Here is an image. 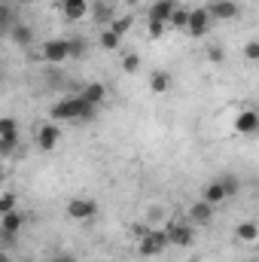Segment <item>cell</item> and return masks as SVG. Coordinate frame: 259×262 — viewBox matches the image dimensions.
Segmentation results:
<instances>
[{
  "mask_svg": "<svg viewBox=\"0 0 259 262\" xmlns=\"http://www.w3.org/2000/svg\"><path fill=\"white\" fill-rule=\"evenodd\" d=\"M92 15H95V21H98V25H107V28H110V21L116 18V15H113V6H110V3H104V0H101V3H95V12H92Z\"/></svg>",
  "mask_w": 259,
  "mask_h": 262,
  "instance_id": "44dd1931",
  "label": "cell"
},
{
  "mask_svg": "<svg viewBox=\"0 0 259 262\" xmlns=\"http://www.w3.org/2000/svg\"><path fill=\"white\" fill-rule=\"evenodd\" d=\"M15 210V192H3L0 195V213H9Z\"/></svg>",
  "mask_w": 259,
  "mask_h": 262,
  "instance_id": "f1b7e54d",
  "label": "cell"
},
{
  "mask_svg": "<svg viewBox=\"0 0 259 262\" xmlns=\"http://www.w3.org/2000/svg\"><path fill=\"white\" fill-rule=\"evenodd\" d=\"M85 55V40L82 37H73L70 40V58H82Z\"/></svg>",
  "mask_w": 259,
  "mask_h": 262,
  "instance_id": "4316f807",
  "label": "cell"
},
{
  "mask_svg": "<svg viewBox=\"0 0 259 262\" xmlns=\"http://www.w3.org/2000/svg\"><path fill=\"white\" fill-rule=\"evenodd\" d=\"M189 12H192V9L177 6L174 15H171V31H186V28H189Z\"/></svg>",
  "mask_w": 259,
  "mask_h": 262,
  "instance_id": "7402d4cb",
  "label": "cell"
},
{
  "mask_svg": "<svg viewBox=\"0 0 259 262\" xmlns=\"http://www.w3.org/2000/svg\"><path fill=\"white\" fill-rule=\"evenodd\" d=\"M98 43H101V49H107V52H116V49L122 46V37H119V34H113L110 28H104V31H101V37H98Z\"/></svg>",
  "mask_w": 259,
  "mask_h": 262,
  "instance_id": "d6986e66",
  "label": "cell"
},
{
  "mask_svg": "<svg viewBox=\"0 0 259 262\" xmlns=\"http://www.w3.org/2000/svg\"><path fill=\"white\" fill-rule=\"evenodd\" d=\"M244 58H247V61H253V64H259V43H256V40L244 46Z\"/></svg>",
  "mask_w": 259,
  "mask_h": 262,
  "instance_id": "f546056e",
  "label": "cell"
},
{
  "mask_svg": "<svg viewBox=\"0 0 259 262\" xmlns=\"http://www.w3.org/2000/svg\"><path fill=\"white\" fill-rule=\"evenodd\" d=\"M213 210H217V207H213V204H207L204 198H201V201H195L192 207H189V220L195 223V229H198V226H207V223L213 220Z\"/></svg>",
  "mask_w": 259,
  "mask_h": 262,
  "instance_id": "5bb4252c",
  "label": "cell"
},
{
  "mask_svg": "<svg viewBox=\"0 0 259 262\" xmlns=\"http://www.w3.org/2000/svg\"><path fill=\"white\" fill-rule=\"evenodd\" d=\"M235 131H238V134H259V113L256 110L244 107V110L238 113V119H235Z\"/></svg>",
  "mask_w": 259,
  "mask_h": 262,
  "instance_id": "7c38bea8",
  "label": "cell"
},
{
  "mask_svg": "<svg viewBox=\"0 0 259 262\" xmlns=\"http://www.w3.org/2000/svg\"><path fill=\"white\" fill-rule=\"evenodd\" d=\"M58 140H61L58 125H40V128H37V146H40L43 152H52V149L58 146Z\"/></svg>",
  "mask_w": 259,
  "mask_h": 262,
  "instance_id": "8fae6325",
  "label": "cell"
},
{
  "mask_svg": "<svg viewBox=\"0 0 259 262\" xmlns=\"http://www.w3.org/2000/svg\"><path fill=\"white\" fill-rule=\"evenodd\" d=\"M67 216L70 220H95L98 216V201H92V198H70L67 201Z\"/></svg>",
  "mask_w": 259,
  "mask_h": 262,
  "instance_id": "8992f818",
  "label": "cell"
},
{
  "mask_svg": "<svg viewBox=\"0 0 259 262\" xmlns=\"http://www.w3.org/2000/svg\"><path fill=\"white\" fill-rule=\"evenodd\" d=\"M0 262H12V259H9V253H3V256H0Z\"/></svg>",
  "mask_w": 259,
  "mask_h": 262,
  "instance_id": "1f68e13d",
  "label": "cell"
},
{
  "mask_svg": "<svg viewBox=\"0 0 259 262\" xmlns=\"http://www.w3.org/2000/svg\"><path fill=\"white\" fill-rule=\"evenodd\" d=\"M61 12H64V18L76 21L89 12V0H61Z\"/></svg>",
  "mask_w": 259,
  "mask_h": 262,
  "instance_id": "e0dca14e",
  "label": "cell"
},
{
  "mask_svg": "<svg viewBox=\"0 0 259 262\" xmlns=\"http://www.w3.org/2000/svg\"><path fill=\"white\" fill-rule=\"evenodd\" d=\"M43 58L49 64H61L70 58V40H46L43 43Z\"/></svg>",
  "mask_w": 259,
  "mask_h": 262,
  "instance_id": "ba28073f",
  "label": "cell"
},
{
  "mask_svg": "<svg viewBox=\"0 0 259 262\" xmlns=\"http://www.w3.org/2000/svg\"><path fill=\"white\" fill-rule=\"evenodd\" d=\"M186 262H201V259H195V256H192V259H186Z\"/></svg>",
  "mask_w": 259,
  "mask_h": 262,
  "instance_id": "836d02e7",
  "label": "cell"
},
{
  "mask_svg": "<svg viewBox=\"0 0 259 262\" xmlns=\"http://www.w3.org/2000/svg\"><path fill=\"white\" fill-rule=\"evenodd\" d=\"M174 9H177L174 0H153V3L146 6V18H156V21H168V25H171Z\"/></svg>",
  "mask_w": 259,
  "mask_h": 262,
  "instance_id": "30bf717a",
  "label": "cell"
},
{
  "mask_svg": "<svg viewBox=\"0 0 259 262\" xmlns=\"http://www.w3.org/2000/svg\"><path fill=\"white\" fill-rule=\"evenodd\" d=\"M21 226H25V213H18V210L0 213V235H3V244L6 247L15 241V235L21 232Z\"/></svg>",
  "mask_w": 259,
  "mask_h": 262,
  "instance_id": "277c9868",
  "label": "cell"
},
{
  "mask_svg": "<svg viewBox=\"0 0 259 262\" xmlns=\"http://www.w3.org/2000/svg\"><path fill=\"white\" fill-rule=\"evenodd\" d=\"M207 61L223 64V61H226V49H223V46H207Z\"/></svg>",
  "mask_w": 259,
  "mask_h": 262,
  "instance_id": "83f0119b",
  "label": "cell"
},
{
  "mask_svg": "<svg viewBox=\"0 0 259 262\" xmlns=\"http://www.w3.org/2000/svg\"><path fill=\"white\" fill-rule=\"evenodd\" d=\"M52 262H76V256H73V253H55Z\"/></svg>",
  "mask_w": 259,
  "mask_h": 262,
  "instance_id": "4dcf8cb0",
  "label": "cell"
},
{
  "mask_svg": "<svg viewBox=\"0 0 259 262\" xmlns=\"http://www.w3.org/2000/svg\"><path fill=\"white\" fill-rule=\"evenodd\" d=\"M253 262H259V256H256V259H253Z\"/></svg>",
  "mask_w": 259,
  "mask_h": 262,
  "instance_id": "e575fe53",
  "label": "cell"
},
{
  "mask_svg": "<svg viewBox=\"0 0 259 262\" xmlns=\"http://www.w3.org/2000/svg\"><path fill=\"white\" fill-rule=\"evenodd\" d=\"M171 73L168 70H153L149 73V92L153 95H165V92H171Z\"/></svg>",
  "mask_w": 259,
  "mask_h": 262,
  "instance_id": "2e32d148",
  "label": "cell"
},
{
  "mask_svg": "<svg viewBox=\"0 0 259 262\" xmlns=\"http://www.w3.org/2000/svg\"><path fill=\"white\" fill-rule=\"evenodd\" d=\"M220 180H223V186H226V192H229V198H232V195H238L241 183H238V177H235V174H223Z\"/></svg>",
  "mask_w": 259,
  "mask_h": 262,
  "instance_id": "484cf974",
  "label": "cell"
},
{
  "mask_svg": "<svg viewBox=\"0 0 259 262\" xmlns=\"http://www.w3.org/2000/svg\"><path fill=\"white\" fill-rule=\"evenodd\" d=\"M207 9H210V15L220 18V21H232V18H238V12H241V6H238L235 0H210Z\"/></svg>",
  "mask_w": 259,
  "mask_h": 262,
  "instance_id": "9c48e42d",
  "label": "cell"
},
{
  "mask_svg": "<svg viewBox=\"0 0 259 262\" xmlns=\"http://www.w3.org/2000/svg\"><path fill=\"white\" fill-rule=\"evenodd\" d=\"M79 95H82L92 107H101V104L107 101V85H104V82H85V85L79 89Z\"/></svg>",
  "mask_w": 259,
  "mask_h": 262,
  "instance_id": "4fadbf2b",
  "label": "cell"
},
{
  "mask_svg": "<svg viewBox=\"0 0 259 262\" xmlns=\"http://www.w3.org/2000/svg\"><path fill=\"white\" fill-rule=\"evenodd\" d=\"M9 40H12V43H18V46H31V40H34L31 25H15V28L9 31Z\"/></svg>",
  "mask_w": 259,
  "mask_h": 262,
  "instance_id": "ac0fdd59",
  "label": "cell"
},
{
  "mask_svg": "<svg viewBox=\"0 0 259 262\" xmlns=\"http://www.w3.org/2000/svg\"><path fill=\"white\" fill-rule=\"evenodd\" d=\"M168 238H171V247H189L195 241V223L192 220H171L165 226Z\"/></svg>",
  "mask_w": 259,
  "mask_h": 262,
  "instance_id": "3957f363",
  "label": "cell"
},
{
  "mask_svg": "<svg viewBox=\"0 0 259 262\" xmlns=\"http://www.w3.org/2000/svg\"><path fill=\"white\" fill-rule=\"evenodd\" d=\"M131 25H134V18H131V15H122V18L116 15V18L110 21V31H113V34H119V37H125V34L131 31Z\"/></svg>",
  "mask_w": 259,
  "mask_h": 262,
  "instance_id": "603a6c76",
  "label": "cell"
},
{
  "mask_svg": "<svg viewBox=\"0 0 259 262\" xmlns=\"http://www.w3.org/2000/svg\"><path fill=\"white\" fill-rule=\"evenodd\" d=\"M137 70H140V55L137 52L122 55V73H137Z\"/></svg>",
  "mask_w": 259,
  "mask_h": 262,
  "instance_id": "d4e9b609",
  "label": "cell"
},
{
  "mask_svg": "<svg viewBox=\"0 0 259 262\" xmlns=\"http://www.w3.org/2000/svg\"><path fill=\"white\" fill-rule=\"evenodd\" d=\"M210 21H213V15H210L207 6L192 9V12H189V28H186V34H189V37H204V34L210 31Z\"/></svg>",
  "mask_w": 259,
  "mask_h": 262,
  "instance_id": "52a82bcc",
  "label": "cell"
},
{
  "mask_svg": "<svg viewBox=\"0 0 259 262\" xmlns=\"http://www.w3.org/2000/svg\"><path fill=\"white\" fill-rule=\"evenodd\" d=\"M235 235H238V241H256L259 238V223H253V220L241 223V226L235 229Z\"/></svg>",
  "mask_w": 259,
  "mask_h": 262,
  "instance_id": "ffe728a7",
  "label": "cell"
},
{
  "mask_svg": "<svg viewBox=\"0 0 259 262\" xmlns=\"http://www.w3.org/2000/svg\"><path fill=\"white\" fill-rule=\"evenodd\" d=\"M98 113V107H92L79 92L76 95H67V98H61L52 110H49V116L55 119V122H89L92 116Z\"/></svg>",
  "mask_w": 259,
  "mask_h": 262,
  "instance_id": "6da1fadb",
  "label": "cell"
},
{
  "mask_svg": "<svg viewBox=\"0 0 259 262\" xmlns=\"http://www.w3.org/2000/svg\"><path fill=\"white\" fill-rule=\"evenodd\" d=\"M168 28H171L168 21H156V18H146V31H149V37H153V40L165 37V31H168Z\"/></svg>",
  "mask_w": 259,
  "mask_h": 262,
  "instance_id": "cb8c5ba5",
  "label": "cell"
},
{
  "mask_svg": "<svg viewBox=\"0 0 259 262\" xmlns=\"http://www.w3.org/2000/svg\"><path fill=\"white\" fill-rule=\"evenodd\" d=\"M18 143V122L12 116H3L0 119V156H12Z\"/></svg>",
  "mask_w": 259,
  "mask_h": 262,
  "instance_id": "5b68a950",
  "label": "cell"
},
{
  "mask_svg": "<svg viewBox=\"0 0 259 262\" xmlns=\"http://www.w3.org/2000/svg\"><path fill=\"white\" fill-rule=\"evenodd\" d=\"M18 3H34V0H18Z\"/></svg>",
  "mask_w": 259,
  "mask_h": 262,
  "instance_id": "d6a6232c",
  "label": "cell"
},
{
  "mask_svg": "<svg viewBox=\"0 0 259 262\" xmlns=\"http://www.w3.org/2000/svg\"><path fill=\"white\" fill-rule=\"evenodd\" d=\"M168 247H171V238H168L165 226H162V229H149V232L137 241V253H140V256H159V253H165Z\"/></svg>",
  "mask_w": 259,
  "mask_h": 262,
  "instance_id": "7a4b0ae2",
  "label": "cell"
},
{
  "mask_svg": "<svg viewBox=\"0 0 259 262\" xmlns=\"http://www.w3.org/2000/svg\"><path fill=\"white\" fill-rule=\"evenodd\" d=\"M201 198H204L207 204H213V207H220V204H223V201L229 198V192H226V186H223V180L217 177V180H210V183L204 186V195H201Z\"/></svg>",
  "mask_w": 259,
  "mask_h": 262,
  "instance_id": "9a60e30c",
  "label": "cell"
}]
</instances>
